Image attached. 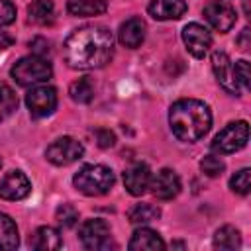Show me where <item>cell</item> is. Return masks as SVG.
I'll return each instance as SVG.
<instances>
[{
	"mask_svg": "<svg viewBox=\"0 0 251 251\" xmlns=\"http://www.w3.org/2000/svg\"><path fill=\"white\" fill-rule=\"evenodd\" d=\"M159 216H161V210H159L157 206L143 202V204H135V206L129 210L127 220H129L131 224L139 226V224H149V222H155V220H159Z\"/></svg>",
	"mask_w": 251,
	"mask_h": 251,
	"instance_id": "cell-22",
	"label": "cell"
},
{
	"mask_svg": "<svg viewBox=\"0 0 251 251\" xmlns=\"http://www.w3.org/2000/svg\"><path fill=\"white\" fill-rule=\"evenodd\" d=\"M233 67H235V76H237L239 86H241V88H249V86H251V82H249V63H247L245 59H241V61H237Z\"/></svg>",
	"mask_w": 251,
	"mask_h": 251,
	"instance_id": "cell-29",
	"label": "cell"
},
{
	"mask_svg": "<svg viewBox=\"0 0 251 251\" xmlns=\"http://www.w3.org/2000/svg\"><path fill=\"white\" fill-rule=\"evenodd\" d=\"M149 188L159 200H173L180 192V178L173 169H161L151 178Z\"/></svg>",
	"mask_w": 251,
	"mask_h": 251,
	"instance_id": "cell-13",
	"label": "cell"
},
{
	"mask_svg": "<svg viewBox=\"0 0 251 251\" xmlns=\"http://www.w3.org/2000/svg\"><path fill=\"white\" fill-rule=\"evenodd\" d=\"M84 153V147L80 141H76L75 137H59L55 139L47 149H45V157L49 163L57 165V167H65L71 165L75 161H78Z\"/></svg>",
	"mask_w": 251,
	"mask_h": 251,
	"instance_id": "cell-8",
	"label": "cell"
},
{
	"mask_svg": "<svg viewBox=\"0 0 251 251\" xmlns=\"http://www.w3.org/2000/svg\"><path fill=\"white\" fill-rule=\"evenodd\" d=\"M55 218L63 227H73L78 222V210L73 204H61L55 212Z\"/></svg>",
	"mask_w": 251,
	"mask_h": 251,
	"instance_id": "cell-27",
	"label": "cell"
},
{
	"mask_svg": "<svg viewBox=\"0 0 251 251\" xmlns=\"http://www.w3.org/2000/svg\"><path fill=\"white\" fill-rule=\"evenodd\" d=\"M116 178L112 169L104 165H84L75 173L73 184L84 196H102L114 186Z\"/></svg>",
	"mask_w": 251,
	"mask_h": 251,
	"instance_id": "cell-3",
	"label": "cell"
},
{
	"mask_svg": "<svg viewBox=\"0 0 251 251\" xmlns=\"http://www.w3.org/2000/svg\"><path fill=\"white\" fill-rule=\"evenodd\" d=\"M214 245L218 249H237L241 245V233L233 226H224L214 233Z\"/></svg>",
	"mask_w": 251,
	"mask_h": 251,
	"instance_id": "cell-23",
	"label": "cell"
},
{
	"mask_svg": "<svg viewBox=\"0 0 251 251\" xmlns=\"http://www.w3.org/2000/svg\"><path fill=\"white\" fill-rule=\"evenodd\" d=\"M200 169H202V173H206L208 176H220V175L224 173L226 165H224V161H222L220 157H216V155H206V157L200 161Z\"/></svg>",
	"mask_w": 251,
	"mask_h": 251,
	"instance_id": "cell-28",
	"label": "cell"
},
{
	"mask_svg": "<svg viewBox=\"0 0 251 251\" xmlns=\"http://www.w3.org/2000/svg\"><path fill=\"white\" fill-rule=\"evenodd\" d=\"M78 239L86 249H94V251H104L110 247H116L112 241V231L110 226L104 220H86L80 229H78Z\"/></svg>",
	"mask_w": 251,
	"mask_h": 251,
	"instance_id": "cell-6",
	"label": "cell"
},
{
	"mask_svg": "<svg viewBox=\"0 0 251 251\" xmlns=\"http://www.w3.org/2000/svg\"><path fill=\"white\" fill-rule=\"evenodd\" d=\"M202 14H204L206 22H208L216 31H220V33L229 31V29L235 25V20H237L235 10H233L227 2H222V0H210V2L204 6Z\"/></svg>",
	"mask_w": 251,
	"mask_h": 251,
	"instance_id": "cell-10",
	"label": "cell"
},
{
	"mask_svg": "<svg viewBox=\"0 0 251 251\" xmlns=\"http://www.w3.org/2000/svg\"><path fill=\"white\" fill-rule=\"evenodd\" d=\"M20 243V237H18V227H16V222L8 216V214H2L0 212V249H16Z\"/></svg>",
	"mask_w": 251,
	"mask_h": 251,
	"instance_id": "cell-21",
	"label": "cell"
},
{
	"mask_svg": "<svg viewBox=\"0 0 251 251\" xmlns=\"http://www.w3.org/2000/svg\"><path fill=\"white\" fill-rule=\"evenodd\" d=\"M31 192V182L22 171H10L0 180V198L2 200H22Z\"/></svg>",
	"mask_w": 251,
	"mask_h": 251,
	"instance_id": "cell-12",
	"label": "cell"
},
{
	"mask_svg": "<svg viewBox=\"0 0 251 251\" xmlns=\"http://www.w3.org/2000/svg\"><path fill=\"white\" fill-rule=\"evenodd\" d=\"M0 167H2V161H0Z\"/></svg>",
	"mask_w": 251,
	"mask_h": 251,
	"instance_id": "cell-34",
	"label": "cell"
},
{
	"mask_svg": "<svg viewBox=\"0 0 251 251\" xmlns=\"http://www.w3.org/2000/svg\"><path fill=\"white\" fill-rule=\"evenodd\" d=\"M12 43H14V37L6 31H0V53H4Z\"/></svg>",
	"mask_w": 251,
	"mask_h": 251,
	"instance_id": "cell-32",
	"label": "cell"
},
{
	"mask_svg": "<svg viewBox=\"0 0 251 251\" xmlns=\"http://www.w3.org/2000/svg\"><path fill=\"white\" fill-rule=\"evenodd\" d=\"M10 75L20 86H35L51 78L53 69L45 57L27 55V57H22L18 63H14V67L10 69Z\"/></svg>",
	"mask_w": 251,
	"mask_h": 251,
	"instance_id": "cell-4",
	"label": "cell"
},
{
	"mask_svg": "<svg viewBox=\"0 0 251 251\" xmlns=\"http://www.w3.org/2000/svg\"><path fill=\"white\" fill-rule=\"evenodd\" d=\"M29 243L33 249L37 251H55V249H61L63 245V239L59 235V231L51 226H41L33 231V235L29 237Z\"/></svg>",
	"mask_w": 251,
	"mask_h": 251,
	"instance_id": "cell-18",
	"label": "cell"
},
{
	"mask_svg": "<svg viewBox=\"0 0 251 251\" xmlns=\"http://www.w3.org/2000/svg\"><path fill=\"white\" fill-rule=\"evenodd\" d=\"M212 69H214V75H216L218 84L227 94H233V96H239L241 94V86H239L237 76H235V67H233L231 59L227 57V53L214 51L212 53Z\"/></svg>",
	"mask_w": 251,
	"mask_h": 251,
	"instance_id": "cell-9",
	"label": "cell"
},
{
	"mask_svg": "<svg viewBox=\"0 0 251 251\" xmlns=\"http://www.w3.org/2000/svg\"><path fill=\"white\" fill-rule=\"evenodd\" d=\"M151 178H153V175H151L149 167L143 163H135L124 173V186L131 196H141L149 190Z\"/></svg>",
	"mask_w": 251,
	"mask_h": 251,
	"instance_id": "cell-14",
	"label": "cell"
},
{
	"mask_svg": "<svg viewBox=\"0 0 251 251\" xmlns=\"http://www.w3.org/2000/svg\"><path fill=\"white\" fill-rule=\"evenodd\" d=\"M67 10L80 18L100 16L106 12V0H67Z\"/></svg>",
	"mask_w": 251,
	"mask_h": 251,
	"instance_id": "cell-20",
	"label": "cell"
},
{
	"mask_svg": "<svg viewBox=\"0 0 251 251\" xmlns=\"http://www.w3.org/2000/svg\"><path fill=\"white\" fill-rule=\"evenodd\" d=\"M145 29H147L145 22H143L141 18L133 16V18L126 20V22L120 25V29H118V39H120V43H122L124 47L135 49V47H139V45L143 43V39H145Z\"/></svg>",
	"mask_w": 251,
	"mask_h": 251,
	"instance_id": "cell-15",
	"label": "cell"
},
{
	"mask_svg": "<svg viewBox=\"0 0 251 251\" xmlns=\"http://www.w3.org/2000/svg\"><path fill=\"white\" fill-rule=\"evenodd\" d=\"M69 94H71V98H73L75 102L86 104V102H90L92 96H94V84H92V80H90L88 76H82V78L75 80V82L69 86Z\"/></svg>",
	"mask_w": 251,
	"mask_h": 251,
	"instance_id": "cell-24",
	"label": "cell"
},
{
	"mask_svg": "<svg viewBox=\"0 0 251 251\" xmlns=\"http://www.w3.org/2000/svg\"><path fill=\"white\" fill-rule=\"evenodd\" d=\"M16 108H18V96H16V92L8 84H2L0 82V122H4L8 116H12Z\"/></svg>",
	"mask_w": 251,
	"mask_h": 251,
	"instance_id": "cell-25",
	"label": "cell"
},
{
	"mask_svg": "<svg viewBox=\"0 0 251 251\" xmlns=\"http://www.w3.org/2000/svg\"><path fill=\"white\" fill-rule=\"evenodd\" d=\"M229 188L235 192V194H249V188H251V171L249 169H241L237 171L231 178H229Z\"/></svg>",
	"mask_w": 251,
	"mask_h": 251,
	"instance_id": "cell-26",
	"label": "cell"
},
{
	"mask_svg": "<svg viewBox=\"0 0 251 251\" xmlns=\"http://www.w3.org/2000/svg\"><path fill=\"white\" fill-rule=\"evenodd\" d=\"M114 55V35L104 25H84L75 29L63 45L65 63L76 71L102 69Z\"/></svg>",
	"mask_w": 251,
	"mask_h": 251,
	"instance_id": "cell-1",
	"label": "cell"
},
{
	"mask_svg": "<svg viewBox=\"0 0 251 251\" xmlns=\"http://www.w3.org/2000/svg\"><path fill=\"white\" fill-rule=\"evenodd\" d=\"M249 139V126L245 120L239 122H231L227 124L212 141V151L220 153V155H227V153H235L239 149H243L247 145Z\"/></svg>",
	"mask_w": 251,
	"mask_h": 251,
	"instance_id": "cell-5",
	"label": "cell"
},
{
	"mask_svg": "<svg viewBox=\"0 0 251 251\" xmlns=\"http://www.w3.org/2000/svg\"><path fill=\"white\" fill-rule=\"evenodd\" d=\"M25 106L31 118H45L57 108V90L47 84H35L25 94Z\"/></svg>",
	"mask_w": 251,
	"mask_h": 251,
	"instance_id": "cell-7",
	"label": "cell"
},
{
	"mask_svg": "<svg viewBox=\"0 0 251 251\" xmlns=\"http://www.w3.org/2000/svg\"><path fill=\"white\" fill-rule=\"evenodd\" d=\"M127 247L133 251H157V249H165V241L157 231L149 227H139L133 231Z\"/></svg>",
	"mask_w": 251,
	"mask_h": 251,
	"instance_id": "cell-17",
	"label": "cell"
},
{
	"mask_svg": "<svg viewBox=\"0 0 251 251\" xmlns=\"http://www.w3.org/2000/svg\"><path fill=\"white\" fill-rule=\"evenodd\" d=\"M96 143L102 149H106V147H112L116 143V137H114V133L110 129H98L96 131Z\"/></svg>",
	"mask_w": 251,
	"mask_h": 251,
	"instance_id": "cell-31",
	"label": "cell"
},
{
	"mask_svg": "<svg viewBox=\"0 0 251 251\" xmlns=\"http://www.w3.org/2000/svg\"><path fill=\"white\" fill-rule=\"evenodd\" d=\"M237 43H239V49H243V51L249 49V29L247 27L241 31V37L237 39Z\"/></svg>",
	"mask_w": 251,
	"mask_h": 251,
	"instance_id": "cell-33",
	"label": "cell"
},
{
	"mask_svg": "<svg viewBox=\"0 0 251 251\" xmlns=\"http://www.w3.org/2000/svg\"><path fill=\"white\" fill-rule=\"evenodd\" d=\"M169 124L176 139L184 143H194L208 133L212 126V114L202 100L182 98L171 106Z\"/></svg>",
	"mask_w": 251,
	"mask_h": 251,
	"instance_id": "cell-2",
	"label": "cell"
},
{
	"mask_svg": "<svg viewBox=\"0 0 251 251\" xmlns=\"http://www.w3.org/2000/svg\"><path fill=\"white\" fill-rule=\"evenodd\" d=\"M182 41H184L188 53L192 57H196V59L206 57V53L212 47V35H210V31L204 25L196 24V22L184 25V29H182Z\"/></svg>",
	"mask_w": 251,
	"mask_h": 251,
	"instance_id": "cell-11",
	"label": "cell"
},
{
	"mask_svg": "<svg viewBox=\"0 0 251 251\" xmlns=\"http://www.w3.org/2000/svg\"><path fill=\"white\" fill-rule=\"evenodd\" d=\"M27 20L35 25H51L55 20V6L51 0H33L27 6Z\"/></svg>",
	"mask_w": 251,
	"mask_h": 251,
	"instance_id": "cell-19",
	"label": "cell"
},
{
	"mask_svg": "<svg viewBox=\"0 0 251 251\" xmlns=\"http://www.w3.org/2000/svg\"><path fill=\"white\" fill-rule=\"evenodd\" d=\"M147 10H149V16L159 22L178 20L186 12V2L184 0H151Z\"/></svg>",
	"mask_w": 251,
	"mask_h": 251,
	"instance_id": "cell-16",
	"label": "cell"
},
{
	"mask_svg": "<svg viewBox=\"0 0 251 251\" xmlns=\"http://www.w3.org/2000/svg\"><path fill=\"white\" fill-rule=\"evenodd\" d=\"M16 20V8L10 0H0V25H8Z\"/></svg>",
	"mask_w": 251,
	"mask_h": 251,
	"instance_id": "cell-30",
	"label": "cell"
}]
</instances>
